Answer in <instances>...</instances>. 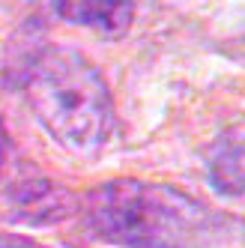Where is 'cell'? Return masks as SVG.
Here are the masks:
<instances>
[{
	"label": "cell",
	"instance_id": "277c9868",
	"mask_svg": "<svg viewBox=\"0 0 245 248\" xmlns=\"http://www.w3.org/2000/svg\"><path fill=\"white\" fill-rule=\"evenodd\" d=\"M54 12L66 24L96 30L108 39L129 33L135 0H54Z\"/></svg>",
	"mask_w": 245,
	"mask_h": 248
},
{
	"label": "cell",
	"instance_id": "8992f818",
	"mask_svg": "<svg viewBox=\"0 0 245 248\" xmlns=\"http://www.w3.org/2000/svg\"><path fill=\"white\" fill-rule=\"evenodd\" d=\"M0 248H48L30 236H18V233H0Z\"/></svg>",
	"mask_w": 245,
	"mask_h": 248
},
{
	"label": "cell",
	"instance_id": "52a82bcc",
	"mask_svg": "<svg viewBox=\"0 0 245 248\" xmlns=\"http://www.w3.org/2000/svg\"><path fill=\"white\" fill-rule=\"evenodd\" d=\"M6 155H9V132H6V123L0 120V170L6 165Z\"/></svg>",
	"mask_w": 245,
	"mask_h": 248
},
{
	"label": "cell",
	"instance_id": "6da1fadb",
	"mask_svg": "<svg viewBox=\"0 0 245 248\" xmlns=\"http://www.w3.org/2000/svg\"><path fill=\"white\" fill-rule=\"evenodd\" d=\"M84 227L120 248H209L218 224L200 201L177 186L111 180L78 198Z\"/></svg>",
	"mask_w": 245,
	"mask_h": 248
},
{
	"label": "cell",
	"instance_id": "7a4b0ae2",
	"mask_svg": "<svg viewBox=\"0 0 245 248\" xmlns=\"http://www.w3.org/2000/svg\"><path fill=\"white\" fill-rule=\"evenodd\" d=\"M27 102L39 126L75 155H96L117 126L108 81L75 48H48L33 60Z\"/></svg>",
	"mask_w": 245,
	"mask_h": 248
},
{
	"label": "cell",
	"instance_id": "5b68a950",
	"mask_svg": "<svg viewBox=\"0 0 245 248\" xmlns=\"http://www.w3.org/2000/svg\"><path fill=\"white\" fill-rule=\"evenodd\" d=\"M206 173L218 194L230 201L242 198V126L224 129L206 153Z\"/></svg>",
	"mask_w": 245,
	"mask_h": 248
},
{
	"label": "cell",
	"instance_id": "3957f363",
	"mask_svg": "<svg viewBox=\"0 0 245 248\" xmlns=\"http://www.w3.org/2000/svg\"><path fill=\"white\" fill-rule=\"evenodd\" d=\"M6 218L18 224H57L78 212V198L51 180H24L3 194Z\"/></svg>",
	"mask_w": 245,
	"mask_h": 248
}]
</instances>
